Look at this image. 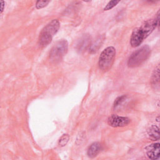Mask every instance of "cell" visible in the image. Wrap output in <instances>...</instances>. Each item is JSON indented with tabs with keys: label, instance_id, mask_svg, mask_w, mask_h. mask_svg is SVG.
<instances>
[{
	"label": "cell",
	"instance_id": "cell-5",
	"mask_svg": "<svg viewBox=\"0 0 160 160\" xmlns=\"http://www.w3.org/2000/svg\"><path fill=\"white\" fill-rule=\"evenodd\" d=\"M68 42L66 39L58 41L49 52V58L54 62L61 61L68 52Z\"/></svg>",
	"mask_w": 160,
	"mask_h": 160
},
{
	"label": "cell",
	"instance_id": "cell-4",
	"mask_svg": "<svg viewBox=\"0 0 160 160\" xmlns=\"http://www.w3.org/2000/svg\"><path fill=\"white\" fill-rule=\"evenodd\" d=\"M115 57L116 49L114 47L109 46L105 48L99 57V68L102 71H108L113 64Z\"/></svg>",
	"mask_w": 160,
	"mask_h": 160
},
{
	"label": "cell",
	"instance_id": "cell-16",
	"mask_svg": "<svg viewBox=\"0 0 160 160\" xmlns=\"http://www.w3.org/2000/svg\"><path fill=\"white\" fill-rule=\"evenodd\" d=\"M119 2V1H109L106 5V6L104 8V11H108L111 9L112 8H114V6H116L118 3Z\"/></svg>",
	"mask_w": 160,
	"mask_h": 160
},
{
	"label": "cell",
	"instance_id": "cell-14",
	"mask_svg": "<svg viewBox=\"0 0 160 160\" xmlns=\"http://www.w3.org/2000/svg\"><path fill=\"white\" fill-rule=\"evenodd\" d=\"M69 139V136L68 134H63L59 139V142H58V144L59 146L61 147H63L64 146H66L68 142Z\"/></svg>",
	"mask_w": 160,
	"mask_h": 160
},
{
	"label": "cell",
	"instance_id": "cell-10",
	"mask_svg": "<svg viewBox=\"0 0 160 160\" xmlns=\"http://www.w3.org/2000/svg\"><path fill=\"white\" fill-rule=\"evenodd\" d=\"M105 39V37L104 35H100L97 37V38L93 42L91 43L89 50V52L91 54H94L96 53L99 49L101 48L102 44L103 43V41Z\"/></svg>",
	"mask_w": 160,
	"mask_h": 160
},
{
	"label": "cell",
	"instance_id": "cell-2",
	"mask_svg": "<svg viewBox=\"0 0 160 160\" xmlns=\"http://www.w3.org/2000/svg\"><path fill=\"white\" fill-rule=\"evenodd\" d=\"M60 27L58 19H52L41 30L39 38L38 44L41 48L46 47L52 41L53 36L57 33Z\"/></svg>",
	"mask_w": 160,
	"mask_h": 160
},
{
	"label": "cell",
	"instance_id": "cell-9",
	"mask_svg": "<svg viewBox=\"0 0 160 160\" xmlns=\"http://www.w3.org/2000/svg\"><path fill=\"white\" fill-rule=\"evenodd\" d=\"M102 149V146L100 142H95L92 143L87 150V154L91 158H94L98 156V154Z\"/></svg>",
	"mask_w": 160,
	"mask_h": 160
},
{
	"label": "cell",
	"instance_id": "cell-1",
	"mask_svg": "<svg viewBox=\"0 0 160 160\" xmlns=\"http://www.w3.org/2000/svg\"><path fill=\"white\" fill-rule=\"evenodd\" d=\"M156 27L159 28V25L154 18L146 20L140 27L134 28L132 32L130 39L131 46L136 48L141 45L143 41L152 33Z\"/></svg>",
	"mask_w": 160,
	"mask_h": 160
},
{
	"label": "cell",
	"instance_id": "cell-12",
	"mask_svg": "<svg viewBox=\"0 0 160 160\" xmlns=\"http://www.w3.org/2000/svg\"><path fill=\"white\" fill-rule=\"evenodd\" d=\"M159 82V66H157V68L154 69L152 78H151V83L152 86L158 85Z\"/></svg>",
	"mask_w": 160,
	"mask_h": 160
},
{
	"label": "cell",
	"instance_id": "cell-3",
	"mask_svg": "<svg viewBox=\"0 0 160 160\" xmlns=\"http://www.w3.org/2000/svg\"><path fill=\"white\" fill-rule=\"evenodd\" d=\"M151 54V48L148 45H144L133 52L128 61V66L136 68L145 62Z\"/></svg>",
	"mask_w": 160,
	"mask_h": 160
},
{
	"label": "cell",
	"instance_id": "cell-13",
	"mask_svg": "<svg viewBox=\"0 0 160 160\" xmlns=\"http://www.w3.org/2000/svg\"><path fill=\"white\" fill-rule=\"evenodd\" d=\"M127 98V95H122V96H119L114 101V103H113V108L115 109L117 107H118L119 105H121L124 101V100H126Z\"/></svg>",
	"mask_w": 160,
	"mask_h": 160
},
{
	"label": "cell",
	"instance_id": "cell-17",
	"mask_svg": "<svg viewBox=\"0 0 160 160\" xmlns=\"http://www.w3.org/2000/svg\"><path fill=\"white\" fill-rule=\"evenodd\" d=\"M1 13L4 10V2L3 1H1Z\"/></svg>",
	"mask_w": 160,
	"mask_h": 160
},
{
	"label": "cell",
	"instance_id": "cell-15",
	"mask_svg": "<svg viewBox=\"0 0 160 160\" xmlns=\"http://www.w3.org/2000/svg\"><path fill=\"white\" fill-rule=\"evenodd\" d=\"M49 2V1H37L36 2V8L38 9L43 8L46 7Z\"/></svg>",
	"mask_w": 160,
	"mask_h": 160
},
{
	"label": "cell",
	"instance_id": "cell-7",
	"mask_svg": "<svg viewBox=\"0 0 160 160\" xmlns=\"http://www.w3.org/2000/svg\"><path fill=\"white\" fill-rule=\"evenodd\" d=\"M92 43L91 36L89 34H82L78 41L76 45L77 51L79 52H83L89 48Z\"/></svg>",
	"mask_w": 160,
	"mask_h": 160
},
{
	"label": "cell",
	"instance_id": "cell-11",
	"mask_svg": "<svg viewBox=\"0 0 160 160\" xmlns=\"http://www.w3.org/2000/svg\"><path fill=\"white\" fill-rule=\"evenodd\" d=\"M159 128L156 125H152L148 129V134L151 140L158 141L159 139Z\"/></svg>",
	"mask_w": 160,
	"mask_h": 160
},
{
	"label": "cell",
	"instance_id": "cell-6",
	"mask_svg": "<svg viewBox=\"0 0 160 160\" xmlns=\"http://www.w3.org/2000/svg\"><path fill=\"white\" fill-rule=\"evenodd\" d=\"M131 122V119L128 117L119 116L116 114H112L108 119V124L113 128L124 127L127 126Z\"/></svg>",
	"mask_w": 160,
	"mask_h": 160
},
{
	"label": "cell",
	"instance_id": "cell-8",
	"mask_svg": "<svg viewBox=\"0 0 160 160\" xmlns=\"http://www.w3.org/2000/svg\"><path fill=\"white\" fill-rule=\"evenodd\" d=\"M159 142L153 143L146 146L145 151L148 158L152 160L158 159L159 158Z\"/></svg>",
	"mask_w": 160,
	"mask_h": 160
}]
</instances>
